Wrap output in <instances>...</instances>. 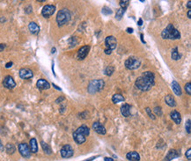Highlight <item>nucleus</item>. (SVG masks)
Segmentation results:
<instances>
[{
	"label": "nucleus",
	"mask_w": 191,
	"mask_h": 161,
	"mask_svg": "<svg viewBox=\"0 0 191 161\" xmlns=\"http://www.w3.org/2000/svg\"><path fill=\"white\" fill-rule=\"evenodd\" d=\"M155 84V76L151 71H145L135 82L136 86L143 92L149 91Z\"/></svg>",
	"instance_id": "nucleus-1"
},
{
	"label": "nucleus",
	"mask_w": 191,
	"mask_h": 161,
	"mask_svg": "<svg viewBox=\"0 0 191 161\" xmlns=\"http://www.w3.org/2000/svg\"><path fill=\"white\" fill-rule=\"evenodd\" d=\"M161 36L163 39H171V40H176L181 38L180 32L173 26V24H168L167 27L162 31Z\"/></svg>",
	"instance_id": "nucleus-2"
},
{
	"label": "nucleus",
	"mask_w": 191,
	"mask_h": 161,
	"mask_svg": "<svg viewBox=\"0 0 191 161\" xmlns=\"http://www.w3.org/2000/svg\"><path fill=\"white\" fill-rule=\"evenodd\" d=\"M71 12L68 9H62L58 12L56 15V22L59 26H62L67 24L71 20Z\"/></svg>",
	"instance_id": "nucleus-3"
},
{
	"label": "nucleus",
	"mask_w": 191,
	"mask_h": 161,
	"mask_svg": "<svg viewBox=\"0 0 191 161\" xmlns=\"http://www.w3.org/2000/svg\"><path fill=\"white\" fill-rule=\"evenodd\" d=\"M104 86H105V82L102 79L92 80L88 86V92L91 94H94L95 92H100V90L103 89Z\"/></svg>",
	"instance_id": "nucleus-4"
},
{
	"label": "nucleus",
	"mask_w": 191,
	"mask_h": 161,
	"mask_svg": "<svg viewBox=\"0 0 191 161\" xmlns=\"http://www.w3.org/2000/svg\"><path fill=\"white\" fill-rule=\"evenodd\" d=\"M141 65V61L139 58L130 56L125 61V66L129 70H137L138 69Z\"/></svg>",
	"instance_id": "nucleus-5"
},
{
	"label": "nucleus",
	"mask_w": 191,
	"mask_h": 161,
	"mask_svg": "<svg viewBox=\"0 0 191 161\" xmlns=\"http://www.w3.org/2000/svg\"><path fill=\"white\" fill-rule=\"evenodd\" d=\"M74 151L70 144H65L61 149V156L64 159H69L73 156Z\"/></svg>",
	"instance_id": "nucleus-6"
},
{
	"label": "nucleus",
	"mask_w": 191,
	"mask_h": 161,
	"mask_svg": "<svg viewBox=\"0 0 191 161\" xmlns=\"http://www.w3.org/2000/svg\"><path fill=\"white\" fill-rule=\"evenodd\" d=\"M56 11V6L53 4H47L42 8V14L44 18H49L50 16H52L54 14Z\"/></svg>",
	"instance_id": "nucleus-7"
},
{
	"label": "nucleus",
	"mask_w": 191,
	"mask_h": 161,
	"mask_svg": "<svg viewBox=\"0 0 191 161\" xmlns=\"http://www.w3.org/2000/svg\"><path fill=\"white\" fill-rule=\"evenodd\" d=\"M19 151L21 154V156L24 157V158H30V156H31V151H30L27 143H20Z\"/></svg>",
	"instance_id": "nucleus-8"
},
{
	"label": "nucleus",
	"mask_w": 191,
	"mask_h": 161,
	"mask_svg": "<svg viewBox=\"0 0 191 161\" xmlns=\"http://www.w3.org/2000/svg\"><path fill=\"white\" fill-rule=\"evenodd\" d=\"M3 85L5 88L7 89H12L16 86V83L13 79L12 77L11 76H6L4 78V81H3Z\"/></svg>",
	"instance_id": "nucleus-9"
},
{
	"label": "nucleus",
	"mask_w": 191,
	"mask_h": 161,
	"mask_svg": "<svg viewBox=\"0 0 191 161\" xmlns=\"http://www.w3.org/2000/svg\"><path fill=\"white\" fill-rule=\"evenodd\" d=\"M105 44L107 48L110 50H113L116 48L117 45V42H116V39L114 37V36H108L105 40Z\"/></svg>",
	"instance_id": "nucleus-10"
},
{
	"label": "nucleus",
	"mask_w": 191,
	"mask_h": 161,
	"mask_svg": "<svg viewBox=\"0 0 191 161\" xmlns=\"http://www.w3.org/2000/svg\"><path fill=\"white\" fill-rule=\"evenodd\" d=\"M89 49H90V46H88V45H86V46H83L82 48H80L79 50L78 51L77 57H78L79 60L85 59V58L86 57V56L88 55Z\"/></svg>",
	"instance_id": "nucleus-11"
},
{
	"label": "nucleus",
	"mask_w": 191,
	"mask_h": 161,
	"mask_svg": "<svg viewBox=\"0 0 191 161\" xmlns=\"http://www.w3.org/2000/svg\"><path fill=\"white\" fill-rule=\"evenodd\" d=\"M33 76H34L33 71L30 69L23 68L20 70V77L23 79H30L33 78Z\"/></svg>",
	"instance_id": "nucleus-12"
},
{
	"label": "nucleus",
	"mask_w": 191,
	"mask_h": 161,
	"mask_svg": "<svg viewBox=\"0 0 191 161\" xmlns=\"http://www.w3.org/2000/svg\"><path fill=\"white\" fill-rule=\"evenodd\" d=\"M93 129H94V130L95 132H97L100 135H105L106 132H107L105 127L100 122H99V121H96V122H94L93 124Z\"/></svg>",
	"instance_id": "nucleus-13"
},
{
	"label": "nucleus",
	"mask_w": 191,
	"mask_h": 161,
	"mask_svg": "<svg viewBox=\"0 0 191 161\" xmlns=\"http://www.w3.org/2000/svg\"><path fill=\"white\" fill-rule=\"evenodd\" d=\"M36 86L38 87V89L40 90H47L50 88V84L48 83L47 80L45 79H39L36 83Z\"/></svg>",
	"instance_id": "nucleus-14"
},
{
	"label": "nucleus",
	"mask_w": 191,
	"mask_h": 161,
	"mask_svg": "<svg viewBox=\"0 0 191 161\" xmlns=\"http://www.w3.org/2000/svg\"><path fill=\"white\" fill-rule=\"evenodd\" d=\"M73 139H74V141H75L78 144H81V143H83L86 142V137H85L84 135H82V134H80V133L75 131V132L73 133Z\"/></svg>",
	"instance_id": "nucleus-15"
},
{
	"label": "nucleus",
	"mask_w": 191,
	"mask_h": 161,
	"mask_svg": "<svg viewBox=\"0 0 191 161\" xmlns=\"http://www.w3.org/2000/svg\"><path fill=\"white\" fill-rule=\"evenodd\" d=\"M181 155V152H178L176 150H170V151L168 152V154L167 155L165 160L166 161H170L173 159H176L178 158L179 156Z\"/></svg>",
	"instance_id": "nucleus-16"
},
{
	"label": "nucleus",
	"mask_w": 191,
	"mask_h": 161,
	"mask_svg": "<svg viewBox=\"0 0 191 161\" xmlns=\"http://www.w3.org/2000/svg\"><path fill=\"white\" fill-rule=\"evenodd\" d=\"M171 118L172 120L176 123V124H180L181 121V114L176 111V110H173L171 112Z\"/></svg>",
	"instance_id": "nucleus-17"
},
{
	"label": "nucleus",
	"mask_w": 191,
	"mask_h": 161,
	"mask_svg": "<svg viewBox=\"0 0 191 161\" xmlns=\"http://www.w3.org/2000/svg\"><path fill=\"white\" fill-rule=\"evenodd\" d=\"M121 113L124 117H128L130 115V106L129 104H124L121 108Z\"/></svg>",
	"instance_id": "nucleus-18"
},
{
	"label": "nucleus",
	"mask_w": 191,
	"mask_h": 161,
	"mask_svg": "<svg viewBox=\"0 0 191 161\" xmlns=\"http://www.w3.org/2000/svg\"><path fill=\"white\" fill-rule=\"evenodd\" d=\"M126 157H127V159L129 160L130 161H139V160H140L139 154L138 152H136V151H131V152L127 153Z\"/></svg>",
	"instance_id": "nucleus-19"
},
{
	"label": "nucleus",
	"mask_w": 191,
	"mask_h": 161,
	"mask_svg": "<svg viewBox=\"0 0 191 161\" xmlns=\"http://www.w3.org/2000/svg\"><path fill=\"white\" fill-rule=\"evenodd\" d=\"M28 28H29V31L31 32V34H36L40 31L39 26L35 22H30L28 25Z\"/></svg>",
	"instance_id": "nucleus-20"
},
{
	"label": "nucleus",
	"mask_w": 191,
	"mask_h": 161,
	"mask_svg": "<svg viewBox=\"0 0 191 161\" xmlns=\"http://www.w3.org/2000/svg\"><path fill=\"white\" fill-rule=\"evenodd\" d=\"M172 88H173V91L174 92V94H176L178 96L181 95V86H180V85L178 84L177 81L173 80V82H172Z\"/></svg>",
	"instance_id": "nucleus-21"
},
{
	"label": "nucleus",
	"mask_w": 191,
	"mask_h": 161,
	"mask_svg": "<svg viewBox=\"0 0 191 161\" xmlns=\"http://www.w3.org/2000/svg\"><path fill=\"white\" fill-rule=\"evenodd\" d=\"M76 131L78 132V133H80V134H82V135H84L85 137H87V136L90 134V130H89V128H88L87 126H86V125H82V126L79 127L78 130H76Z\"/></svg>",
	"instance_id": "nucleus-22"
},
{
	"label": "nucleus",
	"mask_w": 191,
	"mask_h": 161,
	"mask_svg": "<svg viewBox=\"0 0 191 161\" xmlns=\"http://www.w3.org/2000/svg\"><path fill=\"white\" fill-rule=\"evenodd\" d=\"M30 151L31 152H34V153H36L38 151V144L35 138H32L30 140Z\"/></svg>",
	"instance_id": "nucleus-23"
},
{
	"label": "nucleus",
	"mask_w": 191,
	"mask_h": 161,
	"mask_svg": "<svg viewBox=\"0 0 191 161\" xmlns=\"http://www.w3.org/2000/svg\"><path fill=\"white\" fill-rule=\"evenodd\" d=\"M165 101H166V103H167V105L170 106V107H175L176 106V102H175L174 98L172 95H170V94H168V95L166 96Z\"/></svg>",
	"instance_id": "nucleus-24"
},
{
	"label": "nucleus",
	"mask_w": 191,
	"mask_h": 161,
	"mask_svg": "<svg viewBox=\"0 0 191 161\" xmlns=\"http://www.w3.org/2000/svg\"><path fill=\"white\" fill-rule=\"evenodd\" d=\"M112 100H113L114 103H119V102H121V101H124V97L122 95L119 94V93H116L112 97Z\"/></svg>",
	"instance_id": "nucleus-25"
},
{
	"label": "nucleus",
	"mask_w": 191,
	"mask_h": 161,
	"mask_svg": "<svg viewBox=\"0 0 191 161\" xmlns=\"http://www.w3.org/2000/svg\"><path fill=\"white\" fill-rule=\"evenodd\" d=\"M5 150H6V152L8 154H12V153L15 152L16 148H15V146L12 143H7L6 146H5Z\"/></svg>",
	"instance_id": "nucleus-26"
},
{
	"label": "nucleus",
	"mask_w": 191,
	"mask_h": 161,
	"mask_svg": "<svg viewBox=\"0 0 191 161\" xmlns=\"http://www.w3.org/2000/svg\"><path fill=\"white\" fill-rule=\"evenodd\" d=\"M172 59L173 60H179L180 58H181V55L179 54V52H178V48H174L173 49V51H172Z\"/></svg>",
	"instance_id": "nucleus-27"
},
{
	"label": "nucleus",
	"mask_w": 191,
	"mask_h": 161,
	"mask_svg": "<svg viewBox=\"0 0 191 161\" xmlns=\"http://www.w3.org/2000/svg\"><path fill=\"white\" fill-rule=\"evenodd\" d=\"M41 144H42V149H43V151H44V152L46 153V154H51V148L48 146V143H46L45 142H43V141H42L41 142Z\"/></svg>",
	"instance_id": "nucleus-28"
},
{
	"label": "nucleus",
	"mask_w": 191,
	"mask_h": 161,
	"mask_svg": "<svg viewBox=\"0 0 191 161\" xmlns=\"http://www.w3.org/2000/svg\"><path fill=\"white\" fill-rule=\"evenodd\" d=\"M124 12H125V10H124V9H122V8L118 9L117 12H116V20H121V17L123 16Z\"/></svg>",
	"instance_id": "nucleus-29"
},
{
	"label": "nucleus",
	"mask_w": 191,
	"mask_h": 161,
	"mask_svg": "<svg viewBox=\"0 0 191 161\" xmlns=\"http://www.w3.org/2000/svg\"><path fill=\"white\" fill-rule=\"evenodd\" d=\"M115 71V68L114 66H108L106 69H105V74L107 76H111Z\"/></svg>",
	"instance_id": "nucleus-30"
},
{
	"label": "nucleus",
	"mask_w": 191,
	"mask_h": 161,
	"mask_svg": "<svg viewBox=\"0 0 191 161\" xmlns=\"http://www.w3.org/2000/svg\"><path fill=\"white\" fill-rule=\"evenodd\" d=\"M129 3H130V1L129 0H121V1H120V5H121V8H122V9H126L127 8V6L129 5Z\"/></svg>",
	"instance_id": "nucleus-31"
},
{
	"label": "nucleus",
	"mask_w": 191,
	"mask_h": 161,
	"mask_svg": "<svg viewBox=\"0 0 191 161\" xmlns=\"http://www.w3.org/2000/svg\"><path fill=\"white\" fill-rule=\"evenodd\" d=\"M102 13L105 14V15H110V14L112 13V10H111L110 8L105 6V7L102 9Z\"/></svg>",
	"instance_id": "nucleus-32"
},
{
	"label": "nucleus",
	"mask_w": 191,
	"mask_h": 161,
	"mask_svg": "<svg viewBox=\"0 0 191 161\" xmlns=\"http://www.w3.org/2000/svg\"><path fill=\"white\" fill-rule=\"evenodd\" d=\"M185 90H186V92H187V93H188L189 95H190L191 94V83L190 82H189V83H187V84H186V86H185Z\"/></svg>",
	"instance_id": "nucleus-33"
},
{
	"label": "nucleus",
	"mask_w": 191,
	"mask_h": 161,
	"mask_svg": "<svg viewBox=\"0 0 191 161\" xmlns=\"http://www.w3.org/2000/svg\"><path fill=\"white\" fill-rule=\"evenodd\" d=\"M191 128H190V120H188V121L186 122V130L189 134H190L191 132Z\"/></svg>",
	"instance_id": "nucleus-34"
},
{
	"label": "nucleus",
	"mask_w": 191,
	"mask_h": 161,
	"mask_svg": "<svg viewBox=\"0 0 191 161\" xmlns=\"http://www.w3.org/2000/svg\"><path fill=\"white\" fill-rule=\"evenodd\" d=\"M146 112H147L148 115H149L152 120H155V116L152 115V113L151 112V110H150V108H146Z\"/></svg>",
	"instance_id": "nucleus-35"
},
{
	"label": "nucleus",
	"mask_w": 191,
	"mask_h": 161,
	"mask_svg": "<svg viewBox=\"0 0 191 161\" xmlns=\"http://www.w3.org/2000/svg\"><path fill=\"white\" fill-rule=\"evenodd\" d=\"M154 111H155V113H156L157 115H162V111H161V108H158V107H157V108H154Z\"/></svg>",
	"instance_id": "nucleus-36"
},
{
	"label": "nucleus",
	"mask_w": 191,
	"mask_h": 161,
	"mask_svg": "<svg viewBox=\"0 0 191 161\" xmlns=\"http://www.w3.org/2000/svg\"><path fill=\"white\" fill-rule=\"evenodd\" d=\"M186 157L188 158V160H191V149H189V150L187 151V152H186Z\"/></svg>",
	"instance_id": "nucleus-37"
},
{
	"label": "nucleus",
	"mask_w": 191,
	"mask_h": 161,
	"mask_svg": "<svg viewBox=\"0 0 191 161\" xmlns=\"http://www.w3.org/2000/svg\"><path fill=\"white\" fill-rule=\"evenodd\" d=\"M12 62H9V63H7V64H5V67H6V68H10V67H12Z\"/></svg>",
	"instance_id": "nucleus-38"
},
{
	"label": "nucleus",
	"mask_w": 191,
	"mask_h": 161,
	"mask_svg": "<svg viewBox=\"0 0 191 161\" xmlns=\"http://www.w3.org/2000/svg\"><path fill=\"white\" fill-rule=\"evenodd\" d=\"M111 51H112V50H110V49H108V48H106V49H105V53H106L107 55H110V54H111Z\"/></svg>",
	"instance_id": "nucleus-39"
},
{
	"label": "nucleus",
	"mask_w": 191,
	"mask_h": 161,
	"mask_svg": "<svg viewBox=\"0 0 191 161\" xmlns=\"http://www.w3.org/2000/svg\"><path fill=\"white\" fill-rule=\"evenodd\" d=\"M64 100V97H61V98H58L56 101V103H59V102H61V100Z\"/></svg>",
	"instance_id": "nucleus-40"
},
{
	"label": "nucleus",
	"mask_w": 191,
	"mask_h": 161,
	"mask_svg": "<svg viewBox=\"0 0 191 161\" xmlns=\"http://www.w3.org/2000/svg\"><path fill=\"white\" fill-rule=\"evenodd\" d=\"M4 48H5V45H4V44H0V52L3 51V50L4 49Z\"/></svg>",
	"instance_id": "nucleus-41"
},
{
	"label": "nucleus",
	"mask_w": 191,
	"mask_h": 161,
	"mask_svg": "<svg viewBox=\"0 0 191 161\" xmlns=\"http://www.w3.org/2000/svg\"><path fill=\"white\" fill-rule=\"evenodd\" d=\"M127 32L128 33H133V28H127Z\"/></svg>",
	"instance_id": "nucleus-42"
},
{
	"label": "nucleus",
	"mask_w": 191,
	"mask_h": 161,
	"mask_svg": "<svg viewBox=\"0 0 191 161\" xmlns=\"http://www.w3.org/2000/svg\"><path fill=\"white\" fill-rule=\"evenodd\" d=\"M188 17L191 19V10H189V12H188Z\"/></svg>",
	"instance_id": "nucleus-43"
},
{
	"label": "nucleus",
	"mask_w": 191,
	"mask_h": 161,
	"mask_svg": "<svg viewBox=\"0 0 191 161\" xmlns=\"http://www.w3.org/2000/svg\"><path fill=\"white\" fill-rule=\"evenodd\" d=\"M105 161H114L111 158H105Z\"/></svg>",
	"instance_id": "nucleus-44"
},
{
	"label": "nucleus",
	"mask_w": 191,
	"mask_h": 161,
	"mask_svg": "<svg viewBox=\"0 0 191 161\" xmlns=\"http://www.w3.org/2000/svg\"><path fill=\"white\" fill-rule=\"evenodd\" d=\"M190 5H191V1H189V2H188V8H189L190 10Z\"/></svg>",
	"instance_id": "nucleus-45"
},
{
	"label": "nucleus",
	"mask_w": 191,
	"mask_h": 161,
	"mask_svg": "<svg viewBox=\"0 0 191 161\" xmlns=\"http://www.w3.org/2000/svg\"><path fill=\"white\" fill-rule=\"evenodd\" d=\"M142 23H143V21H142V20L140 19L139 21H138V25H139V26H142Z\"/></svg>",
	"instance_id": "nucleus-46"
},
{
	"label": "nucleus",
	"mask_w": 191,
	"mask_h": 161,
	"mask_svg": "<svg viewBox=\"0 0 191 161\" xmlns=\"http://www.w3.org/2000/svg\"><path fill=\"white\" fill-rule=\"evenodd\" d=\"M53 86H55V88H56V89H57V90H61L58 86H56V85H54V84H53Z\"/></svg>",
	"instance_id": "nucleus-47"
},
{
	"label": "nucleus",
	"mask_w": 191,
	"mask_h": 161,
	"mask_svg": "<svg viewBox=\"0 0 191 161\" xmlns=\"http://www.w3.org/2000/svg\"><path fill=\"white\" fill-rule=\"evenodd\" d=\"M3 149H4V147H3V145H2V143H0V151H3Z\"/></svg>",
	"instance_id": "nucleus-48"
},
{
	"label": "nucleus",
	"mask_w": 191,
	"mask_h": 161,
	"mask_svg": "<svg viewBox=\"0 0 191 161\" xmlns=\"http://www.w3.org/2000/svg\"><path fill=\"white\" fill-rule=\"evenodd\" d=\"M51 51H52V53H55V51H56V48H53Z\"/></svg>",
	"instance_id": "nucleus-49"
},
{
	"label": "nucleus",
	"mask_w": 191,
	"mask_h": 161,
	"mask_svg": "<svg viewBox=\"0 0 191 161\" xmlns=\"http://www.w3.org/2000/svg\"><path fill=\"white\" fill-rule=\"evenodd\" d=\"M94 159H95V157H94V158H92L91 160H85V161H91V160H93Z\"/></svg>",
	"instance_id": "nucleus-50"
}]
</instances>
